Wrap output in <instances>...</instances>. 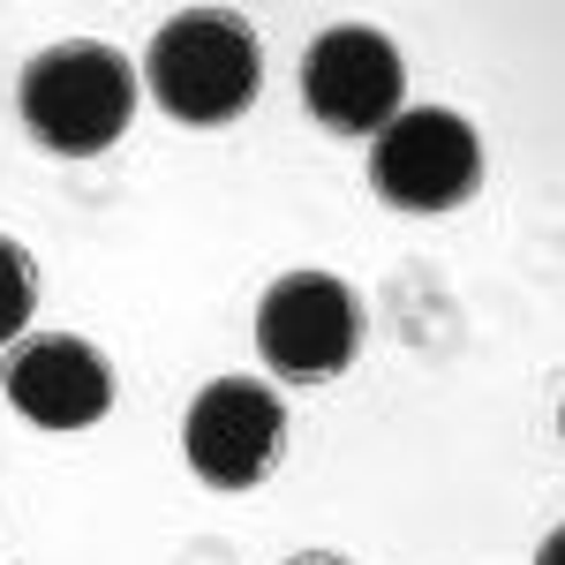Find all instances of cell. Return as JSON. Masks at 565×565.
<instances>
[{
	"label": "cell",
	"instance_id": "4",
	"mask_svg": "<svg viewBox=\"0 0 565 565\" xmlns=\"http://www.w3.org/2000/svg\"><path fill=\"white\" fill-rule=\"evenodd\" d=\"M257 354L271 377H340L354 354H362V302H354L348 279L332 271H287L271 279V295L257 302Z\"/></svg>",
	"mask_w": 565,
	"mask_h": 565
},
{
	"label": "cell",
	"instance_id": "8",
	"mask_svg": "<svg viewBox=\"0 0 565 565\" xmlns=\"http://www.w3.org/2000/svg\"><path fill=\"white\" fill-rule=\"evenodd\" d=\"M31 302H39V279H31V249L0 234V348L31 324Z\"/></svg>",
	"mask_w": 565,
	"mask_h": 565
},
{
	"label": "cell",
	"instance_id": "6",
	"mask_svg": "<svg viewBox=\"0 0 565 565\" xmlns=\"http://www.w3.org/2000/svg\"><path fill=\"white\" fill-rule=\"evenodd\" d=\"M279 445H287V407L271 385L249 377H212L181 415V452L212 490H257L279 468Z\"/></svg>",
	"mask_w": 565,
	"mask_h": 565
},
{
	"label": "cell",
	"instance_id": "9",
	"mask_svg": "<svg viewBox=\"0 0 565 565\" xmlns=\"http://www.w3.org/2000/svg\"><path fill=\"white\" fill-rule=\"evenodd\" d=\"M287 565H348L340 551H302V558H287Z\"/></svg>",
	"mask_w": 565,
	"mask_h": 565
},
{
	"label": "cell",
	"instance_id": "2",
	"mask_svg": "<svg viewBox=\"0 0 565 565\" xmlns=\"http://www.w3.org/2000/svg\"><path fill=\"white\" fill-rule=\"evenodd\" d=\"M15 114L31 143H45L53 159H90L106 143H121L136 121V68L98 39H61L15 84Z\"/></svg>",
	"mask_w": 565,
	"mask_h": 565
},
{
	"label": "cell",
	"instance_id": "3",
	"mask_svg": "<svg viewBox=\"0 0 565 565\" xmlns=\"http://www.w3.org/2000/svg\"><path fill=\"white\" fill-rule=\"evenodd\" d=\"M370 189L399 212H452L482 189V136L445 106L392 114L370 136Z\"/></svg>",
	"mask_w": 565,
	"mask_h": 565
},
{
	"label": "cell",
	"instance_id": "7",
	"mask_svg": "<svg viewBox=\"0 0 565 565\" xmlns=\"http://www.w3.org/2000/svg\"><path fill=\"white\" fill-rule=\"evenodd\" d=\"M0 385H8V407L39 430H90L114 407V362L76 332H39L8 354Z\"/></svg>",
	"mask_w": 565,
	"mask_h": 565
},
{
	"label": "cell",
	"instance_id": "1",
	"mask_svg": "<svg viewBox=\"0 0 565 565\" xmlns=\"http://www.w3.org/2000/svg\"><path fill=\"white\" fill-rule=\"evenodd\" d=\"M143 84L151 98L189 121V129H226L257 106L264 90V45L257 23L234 8H181L159 23V39L143 53Z\"/></svg>",
	"mask_w": 565,
	"mask_h": 565
},
{
	"label": "cell",
	"instance_id": "5",
	"mask_svg": "<svg viewBox=\"0 0 565 565\" xmlns=\"http://www.w3.org/2000/svg\"><path fill=\"white\" fill-rule=\"evenodd\" d=\"M407 98V68L399 45L370 23H332L317 31L302 53V106L332 136H377Z\"/></svg>",
	"mask_w": 565,
	"mask_h": 565
}]
</instances>
